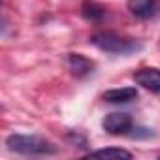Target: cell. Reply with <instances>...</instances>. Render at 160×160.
Instances as JSON below:
<instances>
[{
    "label": "cell",
    "instance_id": "obj_1",
    "mask_svg": "<svg viewBox=\"0 0 160 160\" xmlns=\"http://www.w3.org/2000/svg\"><path fill=\"white\" fill-rule=\"evenodd\" d=\"M6 145L10 151L21 152V154H55L58 151L57 145H53L51 141H47L45 138H40V136L13 134L6 139Z\"/></svg>",
    "mask_w": 160,
    "mask_h": 160
},
{
    "label": "cell",
    "instance_id": "obj_2",
    "mask_svg": "<svg viewBox=\"0 0 160 160\" xmlns=\"http://www.w3.org/2000/svg\"><path fill=\"white\" fill-rule=\"evenodd\" d=\"M91 43L102 51L119 53V55H126V53L139 49V45L132 38H124V36L115 34V32H96L91 36Z\"/></svg>",
    "mask_w": 160,
    "mask_h": 160
},
{
    "label": "cell",
    "instance_id": "obj_3",
    "mask_svg": "<svg viewBox=\"0 0 160 160\" xmlns=\"http://www.w3.org/2000/svg\"><path fill=\"white\" fill-rule=\"evenodd\" d=\"M102 128L108 134L119 136V134H128L132 130V117L128 113H109L102 121Z\"/></svg>",
    "mask_w": 160,
    "mask_h": 160
},
{
    "label": "cell",
    "instance_id": "obj_4",
    "mask_svg": "<svg viewBox=\"0 0 160 160\" xmlns=\"http://www.w3.org/2000/svg\"><path fill=\"white\" fill-rule=\"evenodd\" d=\"M134 81L147 91L160 94V70L156 68H141L134 73Z\"/></svg>",
    "mask_w": 160,
    "mask_h": 160
},
{
    "label": "cell",
    "instance_id": "obj_5",
    "mask_svg": "<svg viewBox=\"0 0 160 160\" xmlns=\"http://www.w3.org/2000/svg\"><path fill=\"white\" fill-rule=\"evenodd\" d=\"M156 0H128V10L139 19H151L156 13Z\"/></svg>",
    "mask_w": 160,
    "mask_h": 160
},
{
    "label": "cell",
    "instance_id": "obj_6",
    "mask_svg": "<svg viewBox=\"0 0 160 160\" xmlns=\"http://www.w3.org/2000/svg\"><path fill=\"white\" fill-rule=\"evenodd\" d=\"M102 98L109 104H126V102H132L138 98V91H136V87L111 89V91H106Z\"/></svg>",
    "mask_w": 160,
    "mask_h": 160
},
{
    "label": "cell",
    "instance_id": "obj_7",
    "mask_svg": "<svg viewBox=\"0 0 160 160\" xmlns=\"http://www.w3.org/2000/svg\"><path fill=\"white\" fill-rule=\"evenodd\" d=\"M68 64H70L72 73L77 75V77H83V75L91 73L92 68H94V62H92V60H89L87 57L79 55V53H72V55L68 57Z\"/></svg>",
    "mask_w": 160,
    "mask_h": 160
},
{
    "label": "cell",
    "instance_id": "obj_8",
    "mask_svg": "<svg viewBox=\"0 0 160 160\" xmlns=\"http://www.w3.org/2000/svg\"><path fill=\"white\" fill-rule=\"evenodd\" d=\"M89 156H92V158H106V160H130L132 152H128L124 149H119V147H108V149L92 151Z\"/></svg>",
    "mask_w": 160,
    "mask_h": 160
},
{
    "label": "cell",
    "instance_id": "obj_9",
    "mask_svg": "<svg viewBox=\"0 0 160 160\" xmlns=\"http://www.w3.org/2000/svg\"><path fill=\"white\" fill-rule=\"evenodd\" d=\"M81 13H83V17H85V19H89V21H100V19L104 17L106 10H104L102 6H98L96 2L85 0L83 6H81Z\"/></svg>",
    "mask_w": 160,
    "mask_h": 160
}]
</instances>
